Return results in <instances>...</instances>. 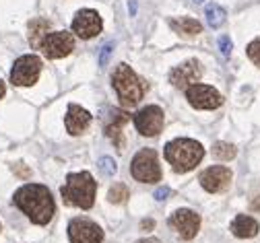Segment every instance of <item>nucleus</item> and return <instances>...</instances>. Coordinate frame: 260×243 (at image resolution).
Here are the masks:
<instances>
[{
	"instance_id": "f257e3e1",
	"label": "nucleus",
	"mask_w": 260,
	"mask_h": 243,
	"mask_svg": "<svg viewBox=\"0 0 260 243\" xmlns=\"http://www.w3.org/2000/svg\"><path fill=\"white\" fill-rule=\"evenodd\" d=\"M15 206L36 225H48L56 213V204L50 190L42 184H25L13 196Z\"/></svg>"
},
{
	"instance_id": "f03ea898",
	"label": "nucleus",
	"mask_w": 260,
	"mask_h": 243,
	"mask_svg": "<svg viewBox=\"0 0 260 243\" xmlns=\"http://www.w3.org/2000/svg\"><path fill=\"white\" fill-rule=\"evenodd\" d=\"M112 85L116 89V95L122 103V108H135L147 93V83L124 62L114 68Z\"/></svg>"
},
{
	"instance_id": "7ed1b4c3",
	"label": "nucleus",
	"mask_w": 260,
	"mask_h": 243,
	"mask_svg": "<svg viewBox=\"0 0 260 243\" xmlns=\"http://www.w3.org/2000/svg\"><path fill=\"white\" fill-rule=\"evenodd\" d=\"M95 192H97V182L93 180V176L89 171H81V173H69L67 182L60 188V194L64 198V202L77 206V208H91L95 202Z\"/></svg>"
},
{
	"instance_id": "20e7f679",
	"label": "nucleus",
	"mask_w": 260,
	"mask_h": 243,
	"mask_svg": "<svg viewBox=\"0 0 260 243\" xmlns=\"http://www.w3.org/2000/svg\"><path fill=\"white\" fill-rule=\"evenodd\" d=\"M205 157V149L201 143L192 138H176L166 145V161L172 165L176 173L192 171Z\"/></svg>"
},
{
	"instance_id": "39448f33",
	"label": "nucleus",
	"mask_w": 260,
	"mask_h": 243,
	"mask_svg": "<svg viewBox=\"0 0 260 243\" xmlns=\"http://www.w3.org/2000/svg\"><path fill=\"white\" fill-rule=\"evenodd\" d=\"M130 173L133 178L141 184H155L161 182V167H159V157L153 149H143L135 155L133 165H130Z\"/></svg>"
},
{
	"instance_id": "423d86ee",
	"label": "nucleus",
	"mask_w": 260,
	"mask_h": 243,
	"mask_svg": "<svg viewBox=\"0 0 260 243\" xmlns=\"http://www.w3.org/2000/svg\"><path fill=\"white\" fill-rule=\"evenodd\" d=\"M42 73V60L34 54H27L21 56L15 64H13V71H11V83L17 87H31L36 85Z\"/></svg>"
},
{
	"instance_id": "0eeeda50",
	"label": "nucleus",
	"mask_w": 260,
	"mask_h": 243,
	"mask_svg": "<svg viewBox=\"0 0 260 243\" xmlns=\"http://www.w3.org/2000/svg\"><path fill=\"white\" fill-rule=\"evenodd\" d=\"M40 50L50 60L64 58V56H69L75 50V38H73V33H69V31L48 33V36L44 38V42H42V46H40Z\"/></svg>"
},
{
	"instance_id": "6e6552de",
	"label": "nucleus",
	"mask_w": 260,
	"mask_h": 243,
	"mask_svg": "<svg viewBox=\"0 0 260 243\" xmlns=\"http://www.w3.org/2000/svg\"><path fill=\"white\" fill-rule=\"evenodd\" d=\"M186 99L197 110H215L223 103V95L209 85H192L186 89Z\"/></svg>"
},
{
	"instance_id": "1a4fd4ad",
	"label": "nucleus",
	"mask_w": 260,
	"mask_h": 243,
	"mask_svg": "<svg viewBox=\"0 0 260 243\" xmlns=\"http://www.w3.org/2000/svg\"><path fill=\"white\" fill-rule=\"evenodd\" d=\"M102 29H104V21H102L100 13L93 9H83L73 19V31L81 40H91L95 36H100Z\"/></svg>"
},
{
	"instance_id": "9d476101",
	"label": "nucleus",
	"mask_w": 260,
	"mask_h": 243,
	"mask_svg": "<svg viewBox=\"0 0 260 243\" xmlns=\"http://www.w3.org/2000/svg\"><path fill=\"white\" fill-rule=\"evenodd\" d=\"M135 126L143 136H157L164 130V110L159 106H147L135 114Z\"/></svg>"
},
{
	"instance_id": "9b49d317",
	"label": "nucleus",
	"mask_w": 260,
	"mask_h": 243,
	"mask_svg": "<svg viewBox=\"0 0 260 243\" xmlns=\"http://www.w3.org/2000/svg\"><path fill=\"white\" fill-rule=\"evenodd\" d=\"M69 237L71 243H102L104 231L89 219H73L69 225Z\"/></svg>"
},
{
	"instance_id": "f8f14e48",
	"label": "nucleus",
	"mask_w": 260,
	"mask_h": 243,
	"mask_svg": "<svg viewBox=\"0 0 260 243\" xmlns=\"http://www.w3.org/2000/svg\"><path fill=\"white\" fill-rule=\"evenodd\" d=\"M170 227L178 231V235L182 239H194L199 233V227H201V217L190 211V208H180L176 211L172 217H170Z\"/></svg>"
},
{
	"instance_id": "ddd939ff",
	"label": "nucleus",
	"mask_w": 260,
	"mask_h": 243,
	"mask_svg": "<svg viewBox=\"0 0 260 243\" xmlns=\"http://www.w3.org/2000/svg\"><path fill=\"white\" fill-rule=\"evenodd\" d=\"M203 77V68L199 60H186L184 64H180L178 68H174L170 81L176 89H188L192 85H197Z\"/></svg>"
},
{
	"instance_id": "4468645a",
	"label": "nucleus",
	"mask_w": 260,
	"mask_h": 243,
	"mask_svg": "<svg viewBox=\"0 0 260 243\" xmlns=\"http://www.w3.org/2000/svg\"><path fill=\"white\" fill-rule=\"evenodd\" d=\"M201 186L211 192V194H217V192H223L230 188L232 184V171L223 167V165H215V167H209L207 171L201 173Z\"/></svg>"
},
{
	"instance_id": "2eb2a0df",
	"label": "nucleus",
	"mask_w": 260,
	"mask_h": 243,
	"mask_svg": "<svg viewBox=\"0 0 260 243\" xmlns=\"http://www.w3.org/2000/svg\"><path fill=\"white\" fill-rule=\"evenodd\" d=\"M89 124H91V114L87 110L75 106V103H71L69 112H67V118H64V126H67L69 134L79 136L89 128Z\"/></svg>"
},
{
	"instance_id": "dca6fc26",
	"label": "nucleus",
	"mask_w": 260,
	"mask_h": 243,
	"mask_svg": "<svg viewBox=\"0 0 260 243\" xmlns=\"http://www.w3.org/2000/svg\"><path fill=\"white\" fill-rule=\"evenodd\" d=\"M130 122V114L124 110H114L110 114V120L106 124V134L110 141H114V145L118 149H124V136H122V126H126Z\"/></svg>"
},
{
	"instance_id": "f3484780",
	"label": "nucleus",
	"mask_w": 260,
	"mask_h": 243,
	"mask_svg": "<svg viewBox=\"0 0 260 243\" xmlns=\"http://www.w3.org/2000/svg\"><path fill=\"white\" fill-rule=\"evenodd\" d=\"M258 223L252 219V217H248V215H240V217H236L234 219V223H232V233L236 235V237H240V239H250V237H256L258 235Z\"/></svg>"
},
{
	"instance_id": "a211bd4d",
	"label": "nucleus",
	"mask_w": 260,
	"mask_h": 243,
	"mask_svg": "<svg viewBox=\"0 0 260 243\" xmlns=\"http://www.w3.org/2000/svg\"><path fill=\"white\" fill-rule=\"evenodd\" d=\"M170 27L180 33V36L184 38H194L199 36V33L203 31V25L197 21V19H190V17H180V19H172L170 21Z\"/></svg>"
},
{
	"instance_id": "6ab92c4d",
	"label": "nucleus",
	"mask_w": 260,
	"mask_h": 243,
	"mask_svg": "<svg viewBox=\"0 0 260 243\" xmlns=\"http://www.w3.org/2000/svg\"><path fill=\"white\" fill-rule=\"evenodd\" d=\"M48 31H50V21H46V19L29 21V44H31V48L40 50L44 38L48 36Z\"/></svg>"
},
{
	"instance_id": "aec40b11",
	"label": "nucleus",
	"mask_w": 260,
	"mask_h": 243,
	"mask_svg": "<svg viewBox=\"0 0 260 243\" xmlns=\"http://www.w3.org/2000/svg\"><path fill=\"white\" fill-rule=\"evenodd\" d=\"M205 15H207V21H209V25L213 27V29H219L223 23H225V11L219 7V5H215V3H211V5H207V9H205Z\"/></svg>"
},
{
	"instance_id": "412c9836",
	"label": "nucleus",
	"mask_w": 260,
	"mask_h": 243,
	"mask_svg": "<svg viewBox=\"0 0 260 243\" xmlns=\"http://www.w3.org/2000/svg\"><path fill=\"white\" fill-rule=\"evenodd\" d=\"M236 153H238L236 147L230 145V143H215V145H213V155H215L217 159H221V161H230V159H234Z\"/></svg>"
},
{
	"instance_id": "4be33fe9",
	"label": "nucleus",
	"mask_w": 260,
	"mask_h": 243,
	"mask_svg": "<svg viewBox=\"0 0 260 243\" xmlns=\"http://www.w3.org/2000/svg\"><path fill=\"white\" fill-rule=\"evenodd\" d=\"M128 196H130V192H128L126 184H116V186H112L110 192H108V200H110L112 204H122V202H126Z\"/></svg>"
},
{
	"instance_id": "5701e85b",
	"label": "nucleus",
	"mask_w": 260,
	"mask_h": 243,
	"mask_svg": "<svg viewBox=\"0 0 260 243\" xmlns=\"http://www.w3.org/2000/svg\"><path fill=\"white\" fill-rule=\"evenodd\" d=\"M97 167H100V171L104 173L106 178H112L114 173H116V169H118V167H116V161L110 159V157H102L100 163H97Z\"/></svg>"
},
{
	"instance_id": "b1692460",
	"label": "nucleus",
	"mask_w": 260,
	"mask_h": 243,
	"mask_svg": "<svg viewBox=\"0 0 260 243\" xmlns=\"http://www.w3.org/2000/svg\"><path fill=\"white\" fill-rule=\"evenodd\" d=\"M248 58L256 66H260V38H256L254 42H250V46H248Z\"/></svg>"
},
{
	"instance_id": "393cba45",
	"label": "nucleus",
	"mask_w": 260,
	"mask_h": 243,
	"mask_svg": "<svg viewBox=\"0 0 260 243\" xmlns=\"http://www.w3.org/2000/svg\"><path fill=\"white\" fill-rule=\"evenodd\" d=\"M232 48H234V44H232L230 38H227V36H221L219 38V52H221L223 58H230L232 56Z\"/></svg>"
},
{
	"instance_id": "a878e982",
	"label": "nucleus",
	"mask_w": 260,
	"mask_h": 243,
	"mask_svg": "<svg viewBox=\"0 0 260 243\" xmlns=\"http://www.w3.org/2000/svg\"><path fill=\"white\" fill-rule=\"evenodd\" d=\"M13 171L17 173L19 178H29V176H31V169H27L23 163H17V165H13Z\"/></svg>"
},
{
	"instance_id": "bb28decb",
	"label": "nucleus",
	"mask_w": 260,
	"mask_h": 243,
	"mask_svg": "<svg viewBox=\"0 0 260 243\" xmlns=\"http://www.w3.org/2000/svg\"><path fill=\"white\" fill-rule=\"evenodd\" d=\"M112 48H114V44H106V46L102 48V56H100V66H106V62H108V56H110Z\"/></svg>"
},
{
	"instance_id": "cd10ccee",
	"label": "nucleus",
	"mask_w": 260,
	"mask_h": 243,
	"mask_svg": "<svg viewBox=\"0 0 260 243\" xmlns=\"http://www.w3.org/2000/svg\"><path fill=\"white\" fill-rule=\"evenodd\" d=\"M168 196H170V188H159V190L155 192V200H159V202L166 200Z\"/></svg>"
},
{
	"instance_id": "c85d7f7f",
	"label": "nucleus",
	"mask_w": 260,
	"mask_h": 243,
	"mask_svg": "<svg viewBox=\"0 0 260 243\" xmlns=\"http://www.w3.org/2000/svg\"><path fill=\"white\" fill-rule=\"evenodd\" d=\"M250 208H252L254 213H260V194H258V196H256V198L250 202Z\"/></svg>"
},
{
	"instance_id": "c756f323",
	"label": "nucleus",
	"mask_w": 260,
	"mask_h": 243,
	"mask_svg": "<svg viewBox=\"0 0 260 243\" xmlns=\"http://www.w3.org/2000/svg\"><path fill=\"white\" fill-rule=\"evenodd\" d=\"M155 227V221H151V219H145L143 223H141V229H145V231H151Z\"/></svg>"
},
{
	"instance_id": "7c9ffc66",
	"label": "nucleus",
	"mask_w": 260,
	"mask_h": 243,
	"mask_svg": "<svg viewBox=\"0 0 260 243\" xmlns=\"http://www.w3.org/2000/svg\"><path fill=\"white\" fill-rule=\"evenodd\" d=\"M5 93H7V85H5V81H0V99L5 97Z\"/></svg>"
},
{
	"instance_id": "2f4dec72",
	"label": "nucleus",
	"mask_w": 260,
	"mask_h": 243,
	"mask_svg": "<svg viewBox=\"0 0 260 243\" xmlns=\"http://www.w3.org/2000/svg\"><path fill=\"white\" fill-rule=\"evenodd\" d=\"M137 243H159L157 239H141V241H137Z\"/></svg>"
},
{
	"instance_id": "473e14b6",
	"label": "nucleus",
	"mask_w": 260,
	"mask_h": 243,
	"mask_svg": "<svg viewBox=\"0 0 260 243\" xmlns=\"http://www.w3.org/2000/svg\"><path fill=\"white\" fill-rule=\"evenodd\" d=\"M194 3H203V0H194Z\"/></svg>"
}]
</instances>
